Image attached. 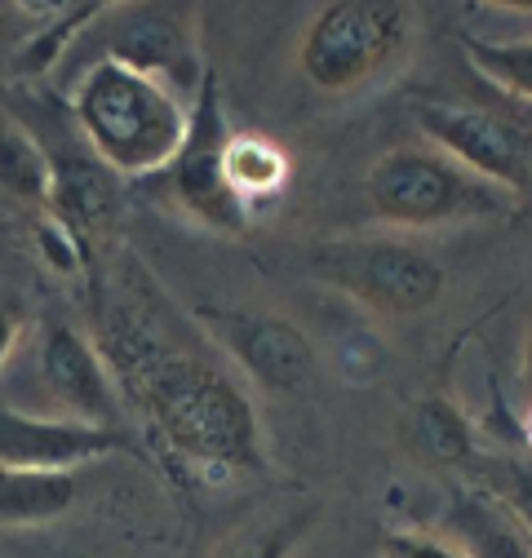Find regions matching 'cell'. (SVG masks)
I'll use <instances>...</instances> for the list:
<instances>
[{"label": "cell", "instance_id": "4", "mask_svg": "<svg viewBox=\"0 0 532 558\" xmlns=\"http://www.w3.org/2000/svg\"><path fill=\"white\" fill-rule=\"evenodd\" d=\"M413 10L395 0H332L298 40V72L319 94H355L409 53Z\"/></svg>", "mask_w": 532, "mask_h": 558}, {"label": "cell", "instance_id": "13", "mask_svg": "<svg viewBox=\"0 0 532 558\" xmlns=\"http://www.w3.org/2000/svg\"><path fill=\"white\" fill-rule=\"evenodd\" d=\"M444 536H452L466 558H532L528 532L484 487H461L452 497L444 514Z\"/></svg>", "mask_w": 532, "mask_h": 558}, {"label": "cell", "instance_id": "1", "mask_svg": "<svg viewBox=\"0 0 532 558\" xmlns=\"http://www.w3.org/2000/svg\"><path fill=\"white\" fill-rule=\"evenodd\" d=\"M120 373L182 461L231 478L266 465L257 408L227 368L191 351L156 345L152 337H133Z\"/></svg>", "mask_w": 532, "mask_h": 558}, {"label": "cell", "instance_id": "20", "mask_svg": "<svg viewBox=\"0 0 532 558\" xmlns=\"http://www.w3.org/2000/svg\"><path fill=\"white\" fill-rule=\"evenodd\" d=\"M466 58L471 66L506 89L510 98L532 107V36L528 40H466Z\"/></svg>", "mask_w": 532, "mask_h": 558}, {"label": "cell", "instance_id": "11", "mask_svg": "<svg viewBox=\"0 0 532 558\" xmlns=\"http://www.w3.org/2000/svg\"><path fill=\"white\" fill-rule=\"evenodd\" d=\"M36 364H40L45 390L62 403V416L85 426H120L124 403H120L116 377L98 355V345L81 328H72L66 319H45Z\"/></svg>", "mask_w": 532, "mask_h": 558}, {"label": "cell", "instance_id": "22", "mask_svg": "<svg viewBox=\"0 0 532 558\" xmlns=\"http://www.w3.org/2000/svg\"><path fill=\"white\" fill-rule=\"evenodd\" d=\"M32 248L36 257L53 270V275H81L85 262H89V244L72 231V227H62L53 214H40L36 227H32Z\"/></svg>", "mask_w": 532, "mask_h": 558}, {"label": "cell", "instance_id": "6", "mask_svg": "<svg viewBox=\"0 0 532 558\" xmlns=\"http://www.w3.org/2000/svg\"><path fill=\"white\" fill-rule=\"evenodd\" d=\"M227 143H231V124L222 116V89H218V76L205 72L186 107V137L173 165L165 169V178L173 199L191 218H200L214 231L240 235L249 231V214L227 182Z\"/></svg>", "mask_w": 532, "mask_h": 558}, {"label": "cell", "instance_id": "17", "mask_svg": "<svg viewBox=\"0 0 532 558\" xmlns=\"http://www.w3.org/2000/svg\"><path fill=\"white\" fill-rule=\"evenodd\" d=\"M227 182L235 191V199L244 204V214L253 218V208L276 199L289 182V156L262 133H235L227 143Z\"/></svg>", "mask_w": 532, "mask_h": 558}, {"label": "cell", "instance_id": "19", "mask_svg": "<svg viewBox=\"0 0 532 558\" xmlns=\"http://www.w3.org/2000/svg\"><path fill=\"white\" fill-rule=\"evenodd\" d=\"M111 5L107 0H76V5H53L45 14V27L36 36H27L19 49H14V72L19 76H45L53 58L66 49V40H76L98 14H107Z\"/></svg>", "mask_w": 532, "mask_h": 558}, {"label": "cell", "instance_id": "18", "mask_svg": "<svg viewBox=\"0 0 532 558\" xmlns=\"http://www.w3.org/2000/svg\"><path fill=\"white\" fill-rule=\"evenodd\" d=\"M315 519H319L315 506H293V510H280V514L253 519V523L235 527L209 558H293V549L306 541Z\"/></svg>", "mask_w": 532, "mask_h": 558}, {"label": "cell", "instance_id": "24", "mask_svg": "<svg viewBox=\"0 0 532 558\" xmlns=\"http://www.w3.org/2000/svg\"><path fill=\"white\" fill-rule=\"evenodd\" d=\"M14 345H19V311H14V302L0 298V368H5Z\"/></svg>", "mask_w": 532, "mask_h": 558}, {"label": "cell", "instance_id": "12", "mask_svg": "<svg viewBox=\"0 0 532 558\" xmlns=\"http://www.w3.org/2000/svg\"><path fill=\"white\" fill-rule=\"evenodd\" d=\"M49 165H53L49 214L62 227H72L85 244H89V235L111 231L120 218V178L89 147L58 151V156H49Z\"/></svg>", "mask_w": 532, "mask_h": 558}, {"label": "cell", "instance_id": "15", "mask_svg": "<svg viewBox=\"0 0 532 558\" xmlns=\"http://www.w3.org/2000/svg\"><path fill=\"white\" fill-rule=\"evenodd\" d=\"M0 195H10L27 208H40V214H49V199H53L49 147L23 120L5 111H0Z\"/></svg>", "mask_w": 532, "mask_h": 558}, {"label": "cell", "instance_id": "8", "mask_svg": "<svg viewBox=\"0 0 532 558\" xmlns=\"http://www.w3.org/2000/svg\"><path fill=\"white\" fill-rule=\"evenodd\" d=\"M205 332L222 351L271 395H298L315 381L319 360L311 337L276 315V311H253V306H200L195 311Z\"/></svg>", "mask_w": 532, "mask_h": 558}, {"label": "cell", "instance_id": "5", "mask_svg": "<svg viewBox=\"0 0 532 558\" xmlns=\"http://www.w3.org/2000/svg\"><path fill=\"white\" fill-rule=\"evenodd\" d=\"M302 270L386 319L426 315L444 298V266L422 244L390 235L311 244L302 253Z\"/></svg>", "mask_w": 532, "mask_h": 558}, {"label": "cell", "instance_id": "2", "mask_svg": "<svg viewBox=\"0 0 532 558\" xmlns=\"http://www.w3.org/2000/svg\"><path fill=\"white\" fill-rule=\"evenodd\" d=\"M85 147L116 173V178H147L165 173L186 137V107L182 98L129 66L98 58L72 98Z\"/></svg>", "mask_w": 532, "mask_h": 558}, {"label": "cell", "instance_id": "26", "mask_svg": "<svg viewBox=\"0 0 532 558\" xmlns=\"http://www.w3.org/2000/svg\"><path fill=\"white\" fill-rule=\"evenodd\" d=\"M523 435H528V444H532V408H528V416H523Z\"/></svg>", "mask_w": 532, "mask_h": 558}, {"label": "cell", "instance_id": "16", "mask_svg": "<svg viewBox=\"0 0 532 558\" xmlns=\"http://www.w3.org/2000/svg\"><path fill=\"white\" fill-rule=\"evenodd\" d=\"M81 501L76 474H45V470H0V523L32 527L53 523Z\"/></svg>", "mask_w": 532, "mask_h": 558}, {"label": "cell", "instance_id": "25", "mask_svg": "<svg viewBox=\"0 0 532 558\" xmlns=\"http://www.w3.org/2000/svg\"><path fill=\"white\" fill-rule=\"evenodd\" d=\"M523 381L532 386V328H528V341H523Z\"/></svg>", "mask_w": 532, "mask_h": 558}, {"label": "cell", "instance_id": "10", "mask_svg": "<svg viewBox=\"0 0 532 558\" xmlns=\"http://www.w3.org/2000/svg\"><path fill=\"white\" fill-rule=\"evenodd\" d=\"M102 45H107L102 58L169 85L173 94L178 89L195 94V76H205L200 72V58H195L191 19L173 5H120L111 14Z\"/></svg>", "mask_w": 532, "mask_h": 558}, {"label": "cell", "instance_id": "3", "mask_svg": "<svg viewBox=\"0 0 532 558\" xmlns=\"http://www.w3.org/2000/svg\"><path fill=\"white\" fill-rule=\"evenodd\" d=\"M373 218L399 231H435L452 222L501 218L515 208L510 195L466 173L435 147H390L364 178Z\"/></svg>", "mask_w": 532, "mask_h": 558}, {"label": "cell", "instance_id": "7", "mask_svg": "<svg viewBox=\"0 0 532 558\" xmlns=\"http://www.w3.org/2000/svg\"><path fill=\"white\" fill-rule=\"evenodd\" d=\"M413 120L426 143L466 173L510 199L532 195V147L506 116L471 102H413Z\"/></svg>", "mask_w": 532, "mask_h": 558}, {"label": "cell", "instance_id": "21", "mask_svg": "<svg viewBox=\"0 0 532 558\" xmlns=\"http://www.w3.org/2000/svg\"><path fill=\"white\" fill-rule=\"evenodd\" d=\"M475 465L484 470L475 487H484L488 497H497L532 541V457H501V461L480 457Z\"/></svg>", "mask_w": 532, "mask_h": 558}, {"label": "cell", "instance_id": "14", "mask_svg": "<svg viewBox=\"0 0 532 558\" xmlns=\"http://www.w3.org/2000/svg\"><path fill=\"white\" fill-rule=\"evenodd\" d=\"M409 448L426 465H475L480 439L475 426L448 395H426L409 412Z\"/></svg>", "mask_w": 532, "mask_h": 558}, {"label": "cell", "instance_id": "23", "mask_svg": "<svg viewBox=\"0 0 532 558\" xmlns=\"http://www.w3.org/2000/svg\"><path fill=\"white\" fill-rule=\"evenodd\" d=\"M377 558H466L461 545L444 532L426 527H395L377 541Z\"/></svg>", "mask_w": 532, "mask_h": 558}, {"label": "cell", "instance_id": "9", "mask_svg": "<svg viewBox=\"0 0 532 558\" xmlns=\"http://www.w3.org/2000/svg\"><path fill=\"white\" fill-rule=\"evenodd\" d=\"M111 452H129L124 426H85L72 416H36L0 403V470L76 474Z\"/></svg>", "mask_w": 532, "mask_h": 558}]
</instances>
